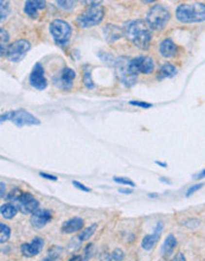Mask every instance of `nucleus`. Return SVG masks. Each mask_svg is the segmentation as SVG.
I'll return each instance as SVG.
<instances>
[{"label": "nucleus", "instance_id": "nucleus-1", "mask_svg": "<svg viewBox=\"0 0 205 261\" xmlns=\"http://www.w3.org/2000/svg\"><path fill=\"white\" fill-rule=\"evenodd\" d=\"M123 35L136 47L140 49H146L150 45L151 38H152L146 21L141 20V19L128 21L123 28Z\"/></svg>", "mask_w": 205, "mask_h": 261}, {"label": "nucleus", "instance_id": "nucleus-2", "mask_svg": "<svg viewBox=\"0 0 205 261\" xmlns=\"http://www.w3.org/2000/svg\"><path fill=\"white\" fill-rule=\"evenodd\" d=\"M176 18L180 23H199L205 20V4L186 2L180 4L176 10Z\"/></svg>", "mask_w": 205, "mask_h": 261}, {"label": "nucleus", "instance_id": "nucleus-3", "mask_svg": "<svg viewBox=\"0 0 205 261\" xmlns=\"http://www.w3.org/2000/svg\"><path fill=\"white\" fill-rule=\"evenodd\" d=\"M6 198L23 214H34L38 210L39 202L30 192H23L19 189H15L6 196Z\"/></svg>", "mask_w": 205, "mask_h": 261}, {"label": "nucleus", "instance_id": "nucleus-4", "mask_svg": "<svg viewBox=\"0 0 205 261\" xmlns=\"http://www.w3.org/2000/svg\"><path fill=\"white\" fill-rule=\"evenodd\" d=\"M170 18H171L170 11L163 4H155L147 12L146 23L150 29L160 31L167 25Z\"/></svg>", "mask_w": 205, "mask_h": 261}, {"label": "nucleus", "instance_id": "nucleus-5", "mask_svg": "<svg viewBox=\"0 0 205 261\" xmlns=\"http://www.w3.org/2000/svg\"><path fill=\"white\" fill-rule=\"evenodd\" d=\"M104 17V10L101 6H88L81 15L77 16L76 24L82 29L98 25Z\"/></svg>", "mask_w": 205, "mask_h": 261}, {"label": "nucleus", "instance_id": "nucleus-6", "mask_svg": "<svg viewBox=\"0 0 205 261\" xmlns=\"http://www.w3.org/2000/svg\"><path fill=\"white\" fill-rule=\"evenodd\" d=\"M117 74L120 82L126 87H132L133 84H136L137 74L134 72V69L131 65V59H128L127 57H120L117 62Z\"/></svg>", "mask_w": 205, "mask_h": 261}, {"label": "nucleus", "instance_id": "nucleus-7", "mask_svg": "<svg viewBox=\"0 0 205 261\" xmlns=\"http://www.w3.org/2000/svg\"><path fill=\"white\" fill-rule=\"evenodd\" d=\"M50 34L58 45H64L71 37V28L67 21L55 19L50 23Z\"/></svg>", "mask_w": 205, "mask_h": 261}, {"label": "nucleus", "instance_id": "nucleus-8", "mask_svg": "<svg viewBox=\"0 0 205 261\" xmlns=\"http://www.w3.org/2000/svg\"><path fill=\"white\" fill-rule=\"evenodd\" d=\"M31 49V44L29 40L26 39H18L16 42L11 43V44L5 49L6 53V58L11 62H20L29 50Z\"/></svg>", "mask_w": 205, "mask_h": 261}, {"label": "nucleus", "instance_id": "nucleus-9", "mask_svg": "<svg viewBox=\"0 0 205 261\" xmlns=\"http://www.w3.org/2000/svg\"><path fill=\"white\" fill-rule=\"evenodd\" d=\"M10 120L18 127H24V126H34V125H39L40 121L36 118L34 115H32L31 113L26 112L24 110H18L11 112Z\"/></svg>", "mask_w": 205, "mask_h": 261}, {"label": "nucleus", "instance_id": "nucleus-10", "mask_svg": "<svg viewBox=\"0 0 205 261\" xmlns=\"http://www.w3.org/2000/svg\"><path fill=\"white\" fill-rule=\"evenodd\" d=\"M131 65L137 74L141 73V74L150 75L154 70V61L148 56H139L131 59Z\"/></svg>", "mask_w": 205, "mask_h": 261}, {"label": "nucleus", "instance_id": "nucleus-11", "mask_svg": "<svg viewBox=\"0 0 205 261\" xmlns=\"http://www.w3.org/2000/svg\"><path fill=\"white\" fill-rule=\"evenodd\" d=\"M30 84L38 91H43V89L47 88L48 81L45 77L44 68L40 63H36L32 68V72L30 74Z\"/></svg>", "mask_w": 205, "mask_h": 261}, {"label": "nucleus", "instance_id": "nucleus-12", "mask_svg": "<svg viewBox=\"0 0 205 261\" xmlns=\"http://www.w3.org/2000/svg\"><path fill=\"white\" fill-rule=\"evenodd\" d=\"M76 74L70 68H64L61 70V73L55 77V84L61 89H70L72 87Z\"/></svg>", "mask_w": 205, "mask_h": 261}, {"label": "nucleus", "instance_id": "nucleus-13", "mask_svg": "<svg viewBox=\"0 0 205 261\" xmlns=\"http://www.w3.org/2000/svg\"><path fill=\"white\" fill-rule=\"evenodd\" d=\"M44 247V240L42 238H34L30 243H23L20 246V252L24 257L34 258L38 255Z\"/></svg>", "mask_w": 205, "mask_h": 261}, {"label": "nucleus", "instance_id": "nucleus-14", "mask_svg": "<svg viewBox=\"0 0 205 261\" xmlns=\"http://www.w3.org/2000/svg\"><path fill=\"white\" fill-rule=\"evenodd\" d=\"M51 219H52V213L50 210H48V209H40V210H37L36 213L32 214L30 222H31L32 227L39 229V228L45 227V225L49 224Z\"/></svg>", "mask_w": 205, "mask_h": 261}, {"label": "nucleus", "instance_id": "nucleus-15", "mask_svg": "<svg viewBox=\"0 0 205 261\" xmlns=\"http://www.w3.org/2000/svg\"><path fill=\"white\" fill-rule=\"evenodd\" d=\"M161 230H163V224H161V222H158V224H156L154 232H153L152 234H148V235L145 236L144 240H142V242H141L142 248L146 249V251H151V249L155 246L156 241L159 240V238H160Z\"/></svg>", "mask_w": 205, "mask_h": 261}, {"label": "nucleus", "instance_id": "nucleus-16", "mask_svg": "<svg viewBox=\"0 0 205 261\" xmlns=\"http://www.w3.org/2000/svg\"><path fill=\"white\" fill-rule=\"evenodd\" d=\"M45 1H39V0H28L24 6V12L29 16L30 18L36 19L38 17V12L40 10H44Z\"/></svg>", "mask_w": 205, "mask_h": 261}, {"label": "nucleus", "instance_id": "nucleus-17", "mask_svg": "<svg viewBox=\"0 0 205 261\" xmlns=\"http://www.w3.org/2000/svg\"><path fill=\"white\" fill-rule=\"evenodd\" d=\"M83 227V220L81 217H72L63 224L61 227V232L64 234H71L82 229Z\"/></svg>", "mask_w": 205, "mask_h": 261}, {"label": "nucleus", "instance_id": "nucleus-18", "mask_svg": "<svg viewBox=\"0 0 205 261\" xmlns=\"http://www.w3.org/2000/svg\"><path fill=\"white\" fill-rule=\"evenodd\" d=\"M159 51H160L161 56L166 57V58H170V57L174 56L177 53V45L176 43L172 39H164L163 42L160 43V48H159Z\"/></svg>", "mask_w": 205, "mask_h": 261}, {"label": "nucleus", "instance_id": "nucleus-19", "mask_svg": "<svg viewBox=\"0 0 205 261\" xmlns=\"http://www.w3.org/2000/svg\"><path fill=\"white\" fill-rule=\"evenodd\" d=\"M176 246H177L176 238H174L172 234L167 235L165 242H164L163 246H161V254H163V257L164 258L170 257V255L172 254V252H173V249L176 248Z\"/></svg>", "mask_w": 205, "mask_h": 261}, {"label": "nucleus", "instance_id": "nucleus-20", "mask_svg": "<svg viewBox=\"0 0 205 261\" xmlns=\"http://www.w3.org/2000/svg\"><path fill=\"white\" fill-rule=\"evenodd\" d=\"M174 75H177V69L174 65L166 63L164 64L163 67L159 69V75L158 78L159 80H163V78H169V77H173Z\"/></svg>", "mask_w": 205, "mask_h": 261}, {"label": "nucleus", "instance_id": "nucleus-21", "mask_svg": "<svg viewBox=\"0 0 205 261\" xmlns=\"http://www.w3.org/2000/svg\"><path fill=\"white\" fill-rule=\"evenodd\" d=\"M17 211H18L17 206H16L15 205H12V203H5V205H2L1 208H0L1 216L7 220L15 217L16 214H17Z\"/></svg>", "mask_w": 205, "mask_h": 261}, {"label": "nucleus", "instance_id": "nucleus-22", "mask_svg": "<svg viewBox=\"0 0 205 261\" xmlns=\"http://www.w3.org/2000/svg\"><path fill=\"white\" fill-rule=\"evenodd\" d=\"M104 36H106L107 40L112 42V36H114V39L117 40L118 38H120L122 35H121V31L119 30V28L109 24V25H107L106 28H104Z\"/></svg>", "mask_w": 205, "mask_h": 261}, {"label": "nucleus", "instance_id": "nucleus-23", "mask_svg": "<svg viewBox=\"0 0 205 261\" xmlns=\"http://www.w3.org/2000/svg\"><path fill=\"white\" fill-rule=\"evenodd\" d=\"M96 229H98V224H93L91 225H89V227L85 228V230L81 232L80 235H78V240L80 241L88 240V239H90L91 236L94 235V233L96 232Z\"/></svg>", "mask_w": 205, "mask_h": 261}, {"label": "nucleus", "instance_id": "nucleus-24", "mask_svg": "<svg viewBox=\"0 0 205 261\" xmlns=\"http://www.w3.org/2000/svg\"><path fill=\"white\" fill-rule=\"evenodd\" d=\"M11 229L7 224H0V242L5 243L10 239Z\"/></svg>", "mask_w": 205, "mask_h": 261}, {"label": "nucleus", "instance_id": "nucleus-25", "mask_svg": "<svg viewBox=\"0 0 205 261\" xmlns=\"http://www.w3.org/2000/svg\"><path fill=\"white\" fill-rule=\"evenodd\" d=\"M83 82H85V86L87 88L91 89L94 88V82L93 78H91V72L88 67L85 68V72H83Z\"/></svg>", "mask_w": 205, "mask_h": 261}, {"label": "nucleus", "instance_id": "nucleus-26", "mask_svg": "<svg viewBox=\"0 0 205 261\" xmlns=\"http://www.w3.org/2000/svg\"><path fill=\"white\" fill-rule=\"evenodd\" d=\"M114 182H117L119 184H125V186H129L132 187L136 186V183L133 181L128 178H123V177H114Z\"/></svg>", "mask_w": 205, "mask_h": 261}, {"label": "nucleus", "instance_id": "nucleus-27", "mask_svg": "<svg viewBox=\"0 0 205 261\" xmlns=\"http://www.w3.org/2000/svg\"><path fill=\"white\" fill-rule=\"evenodd\" d=\"M0 5H1V21H4V19L7 17V15H9V2L7 1H1L0 2Z\"/></svg>", "mask_w": 205, "mask_h": 261}, {"label": "nucleus", "instance_id": "nucleus-28", "mask_svg": "<svg viewBox=\"0 0 205 261\" xmlns=\"http://www.w3.org/2000/svg\"><path fill=\"white\" fill-rule=\"evenodd\" d=\"M61 252H62V249L59 248V247L55 246V247H52V248L49 249V255H48V257L52 258V259L56 260L59 257V255H61Z\"/></svg>", "mask_w": 205, "mask_h": 261}, {"label": "nucleus", "instance_id": "nucleus-29", "mask_svg": "<svg viewBox=\"0 0 205 261\" xmlns=\"http://www.w3.org/2000/svg\"><path fill=\"white\" fill-rule=\"evenodd\" d=\"M123 258H125V254H123V252L121 251V249H115V251L113 252V254H112L113 260L121 261V260H123Z\"/></svg>", "mask_w": 205, "mask_h": 261}, {"label": "nucleus", "instance_id": "nucleus-30", "mask_svg": "<svg viewBox=\"0 0 205 261\" xmlns=\"http://www.w3.org/2000/svg\"><path fill=\"white\" fill-rule=\"evenodd\" d=\"M58 6L61 9H66V10H71L74 7V1H57Z\"/></svg>", "mask_w": 205, "mask_h": 261}, {"label": "nucleus", "instance_id": "nucleus-31", "mask_svg": "<svg viewBox=\"0 0 205 261\" xmlns=\"http://www.w3.org/2000/svg\"><path fill=\"white\" fill-rule=\"evenodd\" d=\"M129 103H131L132 106H137V107H141V108L152 107V103H147V102H142V101H131Z\"/></svg>", "mask_w": 205, "mask_h": 261}, {"label": "nucleus", "instance_id": "nucleus-32", "mask_svg": "<svg viewBox=\"0 0 205 261\" xmlns=\"http://www.w3.org/2000/svg\"><path fill=\"white\" fill-rule=\"evenodd\" d=\"M202 186H203V184H197V186H191L190 189L188 190V191H186V197H190L191 195L193 194V192H196L197 190H199V189H202Z\"/></svg>", "mask_w": 205, "mask_h": 261}, {"label": "nucleus", "instance_id": "nucleus-33", "mask_svg": "<svg viewBox=\"0 0 205 261\" xmlns=\"http://www.w3.org/2000/svg\"><path fill=\"white\" fill-rule=\"evenodd\" d=\"M72 184H74V186H75V187H77V189L82 190V191H85V192H89V191H90V189H89V187L85 186V184L80 183V182H77V181H72Z\"/></svg>", "mask_w": 205, "mask_h": 261}, {"label": "nucleus", "instance_id": "nucleus-34", "mask_svg": "<svg viewBox=\"0 0 205 261\" xmlns=\"http://www.w3.org/2000/svg\"><path fill=\"white\" fill-rule=\"evenodd\" d=\"M0 36H1V47H4V44H6L7 40H9V35L4 29H1L0 30Z\"/></svg>", "mask_w": 205, "mask_h": 261}, {"label": "nucleus", "instance_id": "nucleus-35", "mask_svg": "<svg viewBox=\"0 0 205 261\" xmlns=\"http://www.w3.org/2000/svg\"><path fill=\"white\" fill-rule=\"evenodd\" d=\"M39 176H42L43 178H47V179H50V181H57V177L56 176H52V175H48V173L45 172H40Z\"/></svg>", "mask_w": 205, "mask_h": 261}, {"label": "nucleus", "instance_id": "nucleus-36", "mask_svg": "<svg viewBox=\"0 0 205 261\" xmlns=\"http://www.w3.org/2000/svg\"><path fill=\"white\" fill-rule=\"evenodd\" d=\"M172 261H186L184 254L183 253H178V254L174 257V259Z\"/></svg>", "mask_w": 205, "mask_h": 261}, {"label": "nucleus", "instance_id": "nucleus-37", "mask_svg": "<svg viewBox=\"0 0 205 261\" xmlns=\"http://www.w3.org/2000/svg\"><path fill=\"white\" fill-rule=\"evenodd\" d=\"M119 192H121V194H132V190L131 189H122V187H121V189H119Z\"/></svg>", "mask_w": 205, "mask_h": 261}, {"label": "nucleus", "instance_id": "nucleus-38", "mask_svg": "<svg viewBox=\"0 0 205 261\" xmlns=\"http://www.w3.org/2000/svg\"><path fill=\"white\" fill-rule=\"evenodd\" d=\"M0 186H1V192H0V197L4 198V196H5V183L4 182H1V183H0Z\"/></svg>", "mask_w": 205, "mask_h": 261}, {"label": "nucleus", "instance_id": "nucleus-39", "mask_svg": "<svg viewBox=\"0 0 205 261\" xmlns=\"http://www.w3.org/2000/svg\"><path fill=\"white\" fill-rule=\"evenodd\" d=\"M68 261H83V258L81 257V255H75V257H72L71 259Z\"/></svg>", "mask_w": 205, "mask_h": 261}, {"label": "nucleus", "instance_id": "nucleus-40", "mask_svg": "<svg viewBox=\"0 0 205 261\" xmlns=\"http://www.w3.org/2000/svg\"><path fill=\"white\" fill-rule=\"evenodd\" d=\"M203 177H205V168H204L203 171H202L201 173H199V175H198V177H197V178H199V179H201V178H203Z\"/></svg>", "mask_w": 205, "mask_h": 261}, {"label": "nucleus", "instance_id": "nucleus-41", "mask_svg": "<svg viewBox=\"0 0 205 261\" xmlns=\"http://www.w3.org/2000/svg\"><path fill=\"white\" fill-rule=\"evenodd\" d=\"M155 164L160 165V167H163V168H166V167H167L166 164H164V163H161V162H155Z\"/></svg>", "mask_w": 205, "mask_h": 261}, {"label": "nucleus", "instance_id": "nucleus-42", "mask_svg": "<svg viewBox=\"0 0 205 261\" xmlns=\"http://www.w3.org/2000/svg\"><path fill=\"white\" fill-rule=\"evenodd\" d=\"M43 261H55V259H52V258L50 257H47L45 259H43Z\"/></svg>", "mask_w": 205, "mask_h": 261}, {"label": "nucleus", "instance_id": "nucleus-43", "mask_svg": "<svg viewBox=\"0 0 205 261\" xmlns=\"http://www.w3.org/2000/svg\"><path fill=\"white\" fill-rule=\"evenodd\" d=\"M155 194H150V197H155Z\"/></svg>", "mask_w": 205, "mask_h": 261}]
</instances>
